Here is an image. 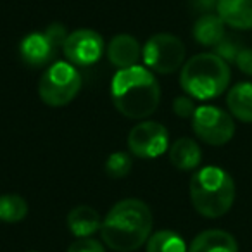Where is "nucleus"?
<instances>
[{"label": "nucleus", "instance_id": "10", "mask_svg": "<svg viewBox=\"0 0 252 252\" xmlns=\"http://www.w3.org/2000/svg\"><path fill=\"white\" fill-rule=\"evenodd\" d=\"M59 47L47 36V33H30L19 43V56L23 63L32 67H42L56 57Z\"/></svg>", "mask_w": 252, "mask_h": 252}, {"label": "nucleus", "instance_id": "5", "mask_svg": "<svg viewBox=\"0 0 252 252\" xmlns=\"http://www.w3.org/2000/svg\"><path fill=\"white\" fill-rule=\"evenodd\" d=\"M81 90V76L71 63L57 61L43 71L38 81V95L50 107H64Z\"/></svg>", "mask_w": 252, "mask_h": 252}, {"label": "nucleus", "instance_id": "15", "mask_svg": "<svg viewBox=\"0 0 252 252\" xmlns=\"http://www.w3.org/2000/svg\"><path fill=\"white\" fill-rule=\"evenodd\" d=\"M102 226L100 214L90 206H76L67 214V228L78 238L92 237Z\"/></svg>", "mask_w": 252, "mask_h": 252}, {"label": "nucleus", "instance_id": "23", "mask_svg": "<svg viewBox=\"0 0 252 252\" xmlns=\"http://www.w3.org/2000/svg\"><path fill=\"white\" fill-rule=\"evenodd\" d=\"M195 109L197 107L193 105L192 97H189V95L176 97L175 102H173V111H175V114L180 116V118H192Z\"/></svg>", "mask_w": 252, "mask_h": 252}, {"label": "nucleus", "instance_id": "3", "mask_svg": "<svg viewBox=\"0 0 252 252\" xmlns=\"http://www.w3.org/2000/svg\"><path fill=\"white\" fill-rule=\"evenodd\" d=\"M190 200L204 218H221L235 202V182L220 166H206L193 173L190 180Z\"/></svg>", "mask_w": 252, "mask_h": 252}, {"label": "nucleus", "instance_id": "7", "mask_svg": "<svg viewBox=\"0 0 252 252\" xmlns=\"http://www.w3.org/2000/svg\"><path fill=\"white\" fill-rule=\"evenodd\" d=\"M193 133L209 145H224L235 135L231 114L216 105H200L192 116Z\"/></svg>", "mask_w": 252, "mask_h": 252}, {"label": "nucleus", "instance_id": "17", "mask_svg": "<svg viewBox=\"0 0 252 252\" xmlns=\"http://www.w3.org/2000/svg\"><path fill=\"white\" fill-rule=\"evenodd\" d=\"M224 36V23L218 14H204L193 25V38L204 47H216Z\"/></svg>", "mask_w": 252, "mask_h": 252}, {"label": "nucleus", "instance_id": "18", "mask_svg": "<svg viewBox=\"0 0 252 252\" xmlns=\"http://www.w3.org/2000/svg\"><path fill=\"white\" fill-rule=\"evenodd\" d=\"M147 252H189L182 235L173 230H161L151 235L145 244Z\"/></svg>", "mask_w": 252, "mask_h": 252}, {"label": "nucleus", "instance_id": "21", "mask_svg": "<svg viewBox=\"0 0 252 252\" xmlns=\"http://www.w3.org/2000/svg\"><path fill=\"white\" fill-rule=\"evenodd\" d=\"M242 49H244V47L240 45L238 40L231 38V36H224V38L214 47V50H216L214 54L220 56L223 61H226V63H235V59H237L238 52H240Z\"/></svg>", "mask_w": 252, "mask_h": 252}, {"label": "nucleus", "instance_id": "4", "mask_svg": "<svg viewBox=\"0 0 252 252\" xmlns=\"http://www.w3.org/2000/svg\"><path fill=\"white\" fill-rule=\"evenodd\" d=\"M180 83L189 97L211 100L224 94L230 85V66L216 54H197L183 64Z\"/></svg>", "mask_w": 252, "mask_h": 252}, {"label": "nucleus", "instance_id": "20", "mask_svg": "<svg viewBox=\"0 0 252 252\" xmlns=\"http://www.w3.org/2000/svg\"><path fill=\"white\" fill-rule=\"evenodd\" d=\"M131 166H133V161H131L130 154L118 151L112 152L105 161V173L111 178H125L131 171Z\"/></svg>", "mask_w": 252, "mask_h": 252}, {"label": "nucleus", "instance_id": "6", "mask_svg": "<svg viewBox=\"0 0 252 252\" xmlns=\"http://www.w3.org/2000/svg\"><path fill=\"white\" fill-rule=\"evenodd\" d=\"M185 45L175 35L158 33L151 36L142 49V57L147 67L159 74H171L185 64Z\"/></svg>", "mask_w": 252, "mask_h": 252}, {"label": "nucleus", "instance_id": "2", "mask_svg": "<svg viewBox=\"0 0 252 252\" xmlns=\"http://www.w3.org/2000/svg\"><path fill=\"white\" fill-rule=\"evenodd\" d=\"M114 107L130 119H145L161 102V87L156 76L142 66L119 69L111 81Z\"/></svg>", "mask_w": 252, "mask_h": 252}, {"label": "nucleus", "instance_id": "25", "mask_svg": "<svg viewBox=\"0 0 252 252\" xmlns=\"http://www.w3.org/2000/svg\"><path fill=\"white\" fill-rule=\"evenodd\" d=\"M28 252H36V251H28Z\"/></svg>", "mask_w": 252, "mask_h": 252}, {"label": "nucleus", "instance_id": "1", "mask_svg": "<svg viewBox=\"0 0 252 252\" xmlns=\"http://www.w3.org/2000/svg\"><path fill=\"white\" fill-rule=\"evenodd\" d=\"M152 231V211L140 199H123L102 220L104 244L116 252H133L147 244Z\"/></svg>", "mask_w": 252, "mask_h": 252}, {"label": "nucleus", "instance_id": "19", "mask_svg": "<svg viewBox=\"0 0 252 252\" xmlns=\"http://www.w3.org/2000/svg\"><path fill=\"white\" fill-rule=\"evenodd\" d=\"M28 214V202L18 193L0 195V221L4 223H19Z\"/></svg>", "mask_w": 252, "mask_h": 252}, {"label": "nucleus", "instance_id": "8", "mask_svg": "<svg viewBox=\"0 0 252 252\" xmlns=\"http://www.w3.org/2000/svg\"><path fill=\"white\" fill-rule=\"evenodd\" d=\"M128 149L140 159H156L169 149L168 130L158 121H142L128 135Z\"/></svg>", "mask_w": 252, "mask_h": 252}, {"label": "nucleus", "instance_id": "13", "mask_svg": "<svg viewBox=\"0 0 252 252\" xmlns=\"http://www.w3.org/2000/svg\"><path fill=\"white\" fill-rule=\"evenodd\" d=\"M189 252H238V244L224 230H206L193 238Z\"/></svg>", "mask_w": 252, "mask_h": 252}, {"label": "nucleus", "instance_id": "14", "mask_svg": "<svg viewBox=\"0 0 252 252\" xmlns=\"http://www.w3.org/2000/svg\"><path fill=\"white\" fill-rule=\"evenodd\" d=\"M169 161L180 171H193L202 161V151L192 138H178L169 147Z\"/></svg>", "mask_w": 252, "mask_h": 252}, {"label": "nucleus", "instance_id": "16", "mask_svg": "<svg viewBox=\"0 0 252 252\" xmlns=\"http://www.w3.org/2000/svg\"><path fill=\"white\" fill-rule=\"evenodd\" d=\"M228 111L242 123H252V83H237L228 90Z\"/></svg>", "mask_w": 252, "mask_h": 252}, {"label": "nucleus", "instance_id": "12", "mask_svg": "<svg viewBox=\"0 0 252 252\" xmlns=\"http://www.w3.org/2000/svg\"><path fill=\"white\" fill-rule=\"evenodd\" d=\"M218 16L235 30L252 28V0H218Z\"/></svg>", "mask_w": 252, "mask_h": 252}, {"label": "nucleus", "instance_id": "9", "mask_svg": "<svg viewBox=\"0 0 252 252\" xmlns=\"http://www.w3.org/2000/svg\"><path fill=\"white\" fill-rule=\"evenodd\" d=\"M104 38L95 30L81 28L67 35L63 52L73 66H92L104 56Z\"/></svg>", "mask_w": 252, "mask_h": 252}, {"label": "nucleus", "instance_id": "22", "mask_svg": "<svg viewBox=\"0 0 252 252\" xmlns=\"http://www.w3.org/2000/svg\"><path fill=\"white\" fill-rule=\"evenodd\" d=\"M67 252H105L104 245L95 238H78L69 245Z\"/></svg>", "mask_w": 252, "mask_h": 252}, {"label": "nucleus", "instance_id": "11", "mask_svg": "<svg viewBox=\"0 0 252 252\" xmlns=\"http://www.w3.org/2000/svg\"><path fill=\"white\" fill-rule=\"evenodd\" d=\"M140 56H142L140 43H138V40L135 36L121 33V35H116L109 42L107 57L112 66H116L118 69L138 66Z\"/></svg>", "mask_w": 252, "mask_h": 252}, {"label": "nucleus", "instance_id": "24", "mask_svg": "<svg viewBox=\"0 0 252 252\" xmlns=\"http://www.w3.org/2000/svg\"><path fill=\"white\" fill-rule=\"evenodd\" d=\"M235 64L240 67L242 73L252 76V49H242L235 59Z\"/></svg>", "mask_w": 252, "mask_h": 252}]
</instances>
